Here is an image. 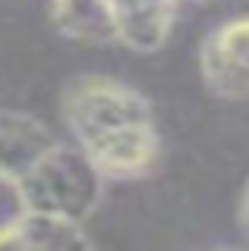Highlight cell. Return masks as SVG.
I'll return each instance as SVG.
<instances>
[{
	"label": "cell",
	"mask_w": 249,
	"mask_h": 251,
	"mask_svg": "<svg viewBox=\"0 0 249 251\" xmlns=\"http://www.w3.org/2000/svg\"><path fill=\"white\" fill-rule=\"evenodd\" d=\"M13 192L19 198V210H44L69 220H85L101 204L104 176L79 145H66L57 138L13 185Z\"/></svg>",
	"instance_id": "6da1fadb"
},
{
	"label": "cell",
	"mask_w": 249,
	"mask_h": 251,
	"mask_svg": "<svg viewBox=\"0 0 249 251\" xmlns=\"http://www.w3.org/2000/svg\"><path fill=\"white\" fill-rule=\"evenodd\" d=\"M60 113L69 126L76 145L104 135V132L123 129V126L155 123L149 98L136 91L133 85L117 82L111 75H79L63 88L60 98Z\"/></svg>",
	"instance_id": "7a4b0ae2"
},
{
	"label": "cell",
	"mask_w": 249,
	"mask_h": 251,
	"mask_svg": "<svg viewBox=\"0 0 249 251\" xmlns=\"http://www.w3.org/2000/svg\"><path fill=\"white\" fill-rule=\"evenodd\" d=\"M249 22L246 16H233L215 25L199 47V73L205 88L221 100H246L249 94V66H246Z\"/></svg>",
	"instance_id": "3957f363"
},
{
	"label": "cell",
	"mask_w": 249,
	"mask_h": 251,
	"mask_svg": "<svg viewBox=\"0 0 249 251\" xmlns=\"http://www.w3.org/2000/svg\"><path fill=\"white\" fill-rule=\"evenodd\" d=\"M79 148L104 179H139L145 173H152L161 154L155 123L123 126V129H114V132H104V135L82 141Z\"/></svg>",
	"instance_id": "277c9868"
},
{
	"label": "cell",
	"mask_w": 249,
	"mask_h": 251,
	"mask_svg": "<svg viewBox=\"0 0 249 251\" xmlns=\"http://www.w3.org/2000/svg\"><path fill=\"white\" fill-rule=\"evenodd\" d=\"M114 19V41L136 53L161 50L174 28L180 0H107Z\"/></svg>",
	"instance_id": "5b68a950"
},
{
	"label": "cell",
	"mask_w": 249,
	"mask_h": 251,
	"mask_svg": "<svg viewBox=\"0 0 249 251\" xmlns=\"http://www.w3.org/2000/svg\"><path fill=\"white\" fill-rule=\"evenodd\" d=\"M0 248H32V251H73L92 248L82 220H69L44 210H19L13 220L0 223Z\"/></svg>",
	"instance_id": "8992f818"
},
{
	"label": "cell",
	"mask_w": 249,
	"mask_h": 251,
	"mask_svg": "<svg viewBox=\"0 0 249 251\" xmlns=\"http://www.w3.org/2000/svg\"><path fill=\"white\" fill-rule=\"evenodd\" d=\"M54 141L57 135L38 116L0 110V182L13 188Z\"/></svg>",
	"instance_id": "52a82bcc"
},
{
	"label": "cell",
	"mask_w": 249,
	"mask_h": 251,
	"mask_svg": "<svg viewBox=\"0 0 249 251\" xmlns=\"http://www.w3.org/2000/svg\"><path fill=\"white\" fill-rule=\"evenodd\" d=\"M192 3H208V0H192Z\"/></svg>",
	"instance_id": "ba28073f"
}]
</instances>
